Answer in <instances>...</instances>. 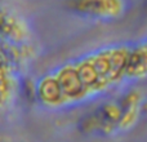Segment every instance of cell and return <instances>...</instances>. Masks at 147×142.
Here are the masks:
<instances>
[{
	"label": "cell",
	"mask_w": 147,
	"mask_h": 142,
	"mask_svg": "<svg viewBox=\"0 0 147 142\" xmlns=\"http://www.w3.org/2000/svg\"><path fill=\"white\" fill-rule=\"evenodd\" d=\"M3 101H4V97H3L1 94H0V105H1V102H3Z\"/></svg>",
	"instance_id": "3"
},
{
	"label": "cell",
	"mask_w": 147,
	"mask_h": 142,
	"mask_svg": "<svg viewBox=\"0 0 147 142\" xmlns=\"http://www.w3.org/2000/svg\"><path fill=\"white\" fill-rule=\"evenodd\" d=\"M125 0H71L74 12L93 21H110L125 10Z\"/></svg>",
	"instance_id": "2"
},
{
	"label": "cell",
	"mask_w": 147,
	"mask_h": 142,
	"mask_svg": "<svg viewBox=\"0 0 147 142\" xmlns=\"http://www.w3.org/2000/svg\"><path fill=\"white\" fill-rule=\"evenodd\" d=\"M52 76L59 91L58 106L103 97L147 78V39L94 49Z\"/></svg>",
	"instance_id": "1"
}]
</instances>
